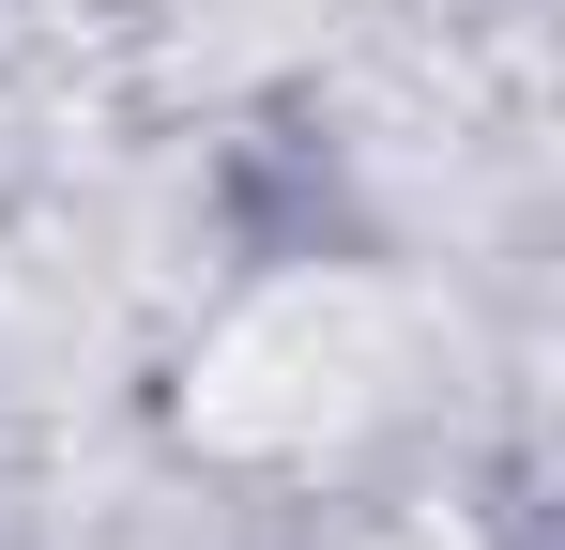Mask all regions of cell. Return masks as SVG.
I'll list each match as a JSON object with an SVG mask.
<instances>
[{
    "label": "cell",
    "mask_w": 565,
    "mask_h": 550,
    "mask_svg": "<svg viewBox=\"0 0 565 550\" xmlns=\"http://www.w3.org/2000/svg\"><path fill=\"white\" fill-rule=\"evenodd\" d=\"M382 337H397V306H382L367 275H290V290H260L214 337L199 429L214 444H306V429H337V413L382 398Z\"/></svg>",
    "instance_id": "obj_1"
}]
</instances>
